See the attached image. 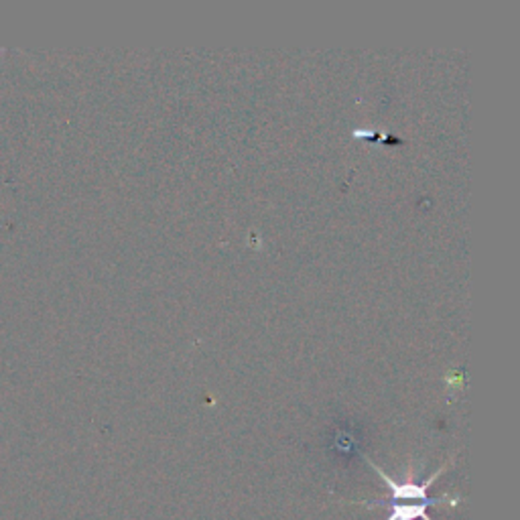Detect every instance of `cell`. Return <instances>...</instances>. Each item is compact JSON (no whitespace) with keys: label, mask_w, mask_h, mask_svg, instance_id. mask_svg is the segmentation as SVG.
<instances>
[{"label":"cell","mask_w":520,"mask_h":520,"mask_svg":"<svg viewBox=\"0 0 520 520\" xmlns=\"http://www.w3.org/2000/svg\"><path fill=\"white\" fill-rule=\"evenodd\" d=\"M368 508L374 506H384L388 508V519L386 520H431L427 517V508L429 506H439V504H449V506H458L460 498H429L423 502H393V500H370V502H356Z\"/></svg>","instance_id":"cell-2"},{"label":"cell","mask_w":520,"mask_h":520,"mask_svg":"<svg viewBox=\"0 0 520 520\" xmlns=\"http://www.w3.org/2000/svg\"><path fill=\"white\" fill-rule=\"evenodd\" d=\"M366 462L370 463V467H372L374 471H378V475L382 478V482H384L386 488H388V496H386L384 500H393V502H423V500H429L431 496L427 494V490H429L431 484L443 473V469L449 467V463H445V465L439 467L431 478H427V480H423V482H414L412 478H406L405 482H397V480H393L391 475H386L378 465H374L368 458H366Z\"/></svg>","instance_id":"cell-1"}]
</instances>
